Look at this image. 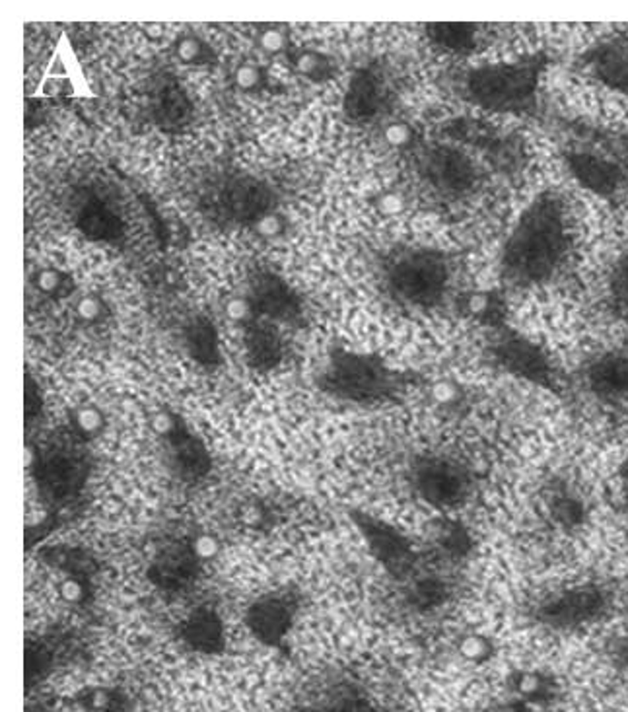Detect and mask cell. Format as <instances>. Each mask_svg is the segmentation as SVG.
Returning a JSON list of instances; mask_svg holds the SVG:
<instances>
[{
	"mask_svg": "<svg viewBox=\"0 0 628 712\" xmlns=\"http://www.w3.org/2000/svg\"><path fill=\"white\" fill-rule=\"evenodd\" d=\"M566 250L564 212L557 197H541L523 212L504 250V271L516 283H539L554 273Z\"/></svg>",
	"mask_w": 628,
	"mask_h": 712,
	"instance_id": "cell-1",
	"label": "cell"
},
{
	"mask_svg": "<svg viewBox=\"0 0 628 712\" xmlns=\"http://www.w3.org/2000/svg\"><path fill=\"white\" fill-rule=\"evenodd\" d=\"M535 80V67L490 65L475 70L469 77V92L480 106L514 108L533 94Z\"/></svg>",
	"mask_w": 628,
	"mask_h": 712,
	"instance_id": "cell-2",
	"label": "cell"
},
{
	"mask_svg": "<svg viewBox=\"0 0 628 712\" xmlns=\"http://www.w3.org/2000/svg\"><path fill=\"white\" fill-rule=\"evenodd\" d=\"M448 281V269L444 261L432 255L413 257L405 261L397 269L393 283H396L399 293L417 302H430L442 293V288Z\"/></svg>",
	"mask_w": 628,
	"mask_h": 712,
	"instance_id": "cell-3",
	"label": "cell"
},
{
	"mask_svg": "<svg viewBox=\"0 0 628 712\" xmlns=\"http://www.w3.org/2000/svg\"><path fill=\"white\" fill-rule=\"evenodd\" d=\"M576 178L595 193H613L623 183L621 170L603 158L592 154H576L571 158Z\"/></svg>",
	"mask_w": 628,
	"mask_h": 712,
	"instance_id": "cell-4",
	"label": "cell"
},
{
	"mask_svg": "<svg viewBox=\"0 0 628 712\" xmlns=\"http://www.w3.org/2000/svg\"><path fill=\"white\" fill-rule=\"evenodd\" d=\"M430 173L436 185L448 191H465L477 180L475 166L461 152H438L430 162Z\"/></svg>",
	"mask_w": 628,
	"mask_h": 712,
	"instance_id": "cell-5",
	"label": "cell"
},
{
	"mask_svg": "<svg viewBox=\"0 0 628 712\" xmlns=\"http://www.w3.org/2000/svg\"><path fill=\"white\" fill-rule=\"evenodd\" d=\"M590 384L603 397L628 396V358L621 355L602 358L590 372Z\"/></svg>",
	"mask_w": 628,
	"mask_h": 712,
	"instance_id": "cell-6",
	"label": "cell"
},
{
	"mask_svg": "<svg viewBox=\"0 0 628 712\" xmlns=\"http://www.w3.org/2000/svg\"><path fill=\"white\" fill-rule=\"evenodd\" d=\"M595 75L613 88L628 92V41H613L593 57Z\"/></svg>",
	"mask_w": 628,
	"mask_h": 712,
	"instance_id": "cell-7",
	"label": "cell"
},
{
	"mask_svg": "<svg viewBox=\"0 0 628 712\" xmlns=\"http://www.w3.org/2000/svg\"><path fill=\"white\" fill-rule=\"evenodd\" d=\"M597 605H600V600L593 598L592 593L578 592L566 595V598L554 604L549 609V617L559 623H572L578 619H586L590 614L595 612Z\"/></svg>",
	"mask_w": 628,
	"mask_h": 712,
	"instance_id": "cell-8",
	"label": "cell"
},
{
	"mask_svg": "<svg viewBox=\"0 0 628 712\" xmlns=\"http://www.w3.org/2000/svg\"><path fill=\"white\" fill-rule=\"evenodd\" d=\"M516 691L523 701H537L545 703L549 693V683L539 674H521L516 679Z\"/></svg>",
	"mask_w": 628,
	"mask_h": 712,
	"instance_id": "cell-9",
	"label": "cell"
},
{
	"mask_svg": "<svg viewBox=\"0 0 628 712\" xmlns=\"http://www.w3.org/2000/svg\"><path fill=\"white\" fill-rule=\"evenodd\" d=\"M436 32L442 36L440 41L448 43V46L465 47L473 46L475 41V27L473 26H434Z\"/></svg>",
	"mask_w": 628,
	"mask_h": 712,
	"instance_id": "cell-10",
	"label": "cell"
},
{
	"mask_svg": "<svg viewBox=\"0 0 628 712\" xmlns=\"http://www.w3.org/2000/svg\"><path fill=\"white\" fill-rule=\"evenodd\" d=\"M459 652L463 654V658L471 660V662H485L490 656L492 646L485 636L471 635V636L463 638L461 645H459Z\"/></svg>",
	"mask_w": 628,
	"mask_h": 712,
	"instance_id": "cell-11",
	"label": "cell"
},
{
	"mask_svg": "<svg viewBox=\"0 0 628 712\" xmlns=\"http://www.w3.org/2000/svg\"><path fill=\"white\" fill-rule=\"evenodd\" d=\"M175 55L181 63H199L204 55V46L197 37H183L175 47Z\"/></svg>",
	"mask_w": 628,
	"mask_h": 712,
	"instance_id": "cell-12",
	"label": "cell"
},
{
	"mask_svg": "<svg viewBox=\"0 0 628 712\" xmlns=\"http://www.w3.org/2000/svg\"><path fill=\"white\" fill-rule=\"evenodd\" d=\"M325 59L317 53L305 51L296 57V70L304 77H317L319 72H324Z\"/></svg>",
	"mask_w": 628,
	"mask_h": 712,
	"instance_id": "cell-13",
	"label": "cell"
},
{
	"mask_svg": "<svg viewBox=\"0 0 628 712\" xmlns=\"http://www.w3.org/2000/svg\"><path fill=\"white\" fill-rule=\"evenodd\" d=\"M77 425L82 432L94 434L104 427V417H101V413L94 409V407H84V409L77 413Z\"/></svg>",
	"mask_w": 628,
	"mask_h": 712,
	"instance_id": "cell-14",
	"label": "cell"
},
{
	"mask_svg": "<svg viewBox=\"0 0 628 712\" xmlns=\"http://www.w3.org/2000/svg\"><path fill=\"white\" fill-rule=\"evenodd\" d=\"M233 80L240 90H255L261 84V70L253 65H242L233 72Z\"/></svg>",
	"mask_w": 628,
	"mask_h": 712,
	"instance_id": "cell-15",
	"label": "cell"
},
{
	"mask_svg": "<svg viewBox=\"0 0 628 712\" xmlns=\"http://www.w3.org/2000/svg\"><path fill=\"white\" fill-rule=\"evenodd\" d=\"M384 137L391 147H407V144L413 140V129L407 123H391L386 129Z\"/></svg>",
	"mask_w": 628,
	"mask_h": 712,
	"instance_id": "cell-16",
	"label": "cell"
},
{
	"mask_svg": "<svg viewBox=\"0 0 628 712\" xmlns=\"http://www.w3.org/2000/svg\"><path fill=\"white\" fill-rule=\"evenodd\" d=\"M255 230H257V234L263 238H274L284 230V224H283L279 214H263L255 224Z\"/></svg>",
	"mask_w": 628,
	"mask_h": 712,
	"instance_id": "cell-17",
	"label": "cell"
},
{
	"mask_svg": "<svg viewBox=\"0 0 628 712\" xmlns=\"http://www.w3.org/2000/svg\"><path fill=\"white\" fill-rule=\"evenodd\" d=\"M218 551H221V545H218V540L212 535H199L193 542V553L202 561L216 557Z\"/></svg>",
	"mask_w": 628,
	"mask_h": 712,
	"instance_id": "cell-18",
	"label": "cell"
},
{
	"mask_svg": "<svg viewBox=\"0 0 628 712\" xmlns=\"http://www.w3.org/2000/svg\"><path fill=\"white\" fill-rule=\"evenodd\" d=\"M259 46L263 51H267V53H279L286 47V37L281 30H274V27H271V30H265L259 36Z\"/></svg>",
	"mask_w": 628,
	"mask_h": 712,
	"instance_id": "cell-19",
	"label": "cell"
},
{
	"mask_svg": "<svg viewBox=\"0 0 628 712\" xmlns=\"http://www.w3.org/2000/svg\"><path fill=\"white\" fill-rule=\"evenodd\" d=\"M101 302L94 296H84L78 304H77V314L80 315V319H84V322H96V319L101 315Z\"/></svg>",
	"mask_w": 628,
	"mask_h": 712,
	"instance_id": "cell-20",
	"label": "cell"
},
{
	"mask_svg": "<svg viewBox=\"0 0 628 712\" xmlns=\"http://www.w3.org/2000/svg\"><path fill=\"white\" fill-rule=\"evenodd\" d=\"M226 314L232 322H245L252 315V304L245 298H232L226 304Z\"/></svg>",
	"mask_w": 628,
	"mask_h": 712,
	"instance_id": "cell-21",
	"label": "cell"
},
{
	"mask_svg": "<svg viewBox=\"0 0 628 712\" xmlns=\"http://www.w3.org/2000/svg\"><path fill=\"white\" fill-rule=\"evenodd\" d=\"M377 209L384 214H397L405 209V199L397 193H386L377 199Z\"/></svg>",
	"mask_w": 628,
	"mask_h": 712,
	"instance_id": "cell-22",
	"label": "cell"
},
{
	"mask_svg": "<svg viewBox=\"0 0 628 712\" xmlns=\"http://www.w3.org/2000/svg\"><path fill=\"white\" fill-rule=\"evenodd\" d=\"M615 294L628 304V255L621 261L615 273Z\"/></svg>",
	"mask_w": 628,
	"mask_h": 712,
	"instance_id": "cell-23",
	"label": "cell"
},
{
	"mask_svg": "<svg viewBox=\"0 0 628 712\" xmlns=\"http://www.w3.org/2000/svg\"><path fill=\"white\" fill-rule=\"evenodd\" d=\"M58 284H61V273H57L53 269L41 271L36 277V286L43 290V293H53V290L58 288Z\"/></svg>",
	"mask_w": 628,
	"mask_h": 712,
	"instance_id": "cell-24",
	"label": "cell"
},
{
	"mask_svg": "<svg viewBox=\"0 0 628 712\" xmlns=\"http://www.w3.org/2000/svg\"><path fill=\"white\" fill-rule=\"evenodd\" d=\"M458 396H459V389L451 382H438L432 387V397L438 403H451V401L458 399Z\"/></svg>",
	"mask_w": 628,
	"mask_h": 712,
	"instance_id": "cell-25",
	"label": "cell"
},
{
	"mask_svg": "<svg viewBox=\"0 0 628 712\" xmlns=\"http://www.w3.org/2000/svg\"><path fill=\"white\" fill-rule=\"evenodd\" d=\"M84 586L78 583V580H72V578H68V580H65V583L61 584V595H63V598L67 600V602H72V604H77V602H80L82 598H84Z\"/></svg>",
	"mask_w": 628,
	"mask_h": 712,
	"instance_id": "cell-26",
	"label": "cell"
},
{
	"mask_svg": "<svg viewBox=\"0 0 628 712\" xmlns=\"http://www.w3.org/2000/svg\"><path fill=\"white\" fill-rule=\"evenodd\" d=\"M152 428L158 432V434H168L173 430V417L170 413H158L154 418H152Z\"/></svg>",
	"mask_w": 628,
	"mask_h": 712,
	"instance_id": "cell-27",
	"label": "cell"
},
{
	"mask_svg": "<svg viewBox=\"0 0 628 712\" xmlns=\"http://www.w3.org/2000/svg\"><path fill=\"white\" fill-rule=\"evenodd\" d=\"M469 308L475 314H483L489 308V296L483 293H477L469 298Z\"/></svg>",
	"mask_w": 628,
	"mask_h": 712,
	"instance_id": "cell-28",
	"label": "cell"
},
{
	"mask_svg": "<svg viewBox=\"0 0 628 712\" xmlns=\"http://www.w3.org/2000/svg\"><path fill=\"white\" fill-rule=\"evenodd\" d=\"M146 32H149V36H150V37H160V36L164 34L162 26H158V24H150L149 27H146Z\"/></svg>",
	"mask_w": 628,
	"mask_h": 712,
	"instance_id": "cell-29",
	"label": "cell"
},
{
	"mask_svg": "<svg viewBox=\"0 0 628 712\" xmlns=\"http://www.w3.org/2000/svg\"><path fill=\"white\" fill-rule=\"evenodd\" d=\"M34 459H36L34 448L29 446V448H26V465H27V468H32V465H34Z\"/></svg>",
	"mask_w": 628,
	"mask_h": 712,
	"instance_id": "cell-30",
	"label": "cell"
},
{
	"mask_svg": "<svg viewBox=\"0 0 628 712\" xmlns=\"http://www.w3.org/2000/svg\"><path fill=\"white\" fill-rule=\"evenodd\" d=\"M626 477H628V470H626Z\"/></svg>",
	"mask_w": 628,
	"mask_h": 712,
	"instance_id": "cell-31",
	"label": "cell"
}]
</instances>
